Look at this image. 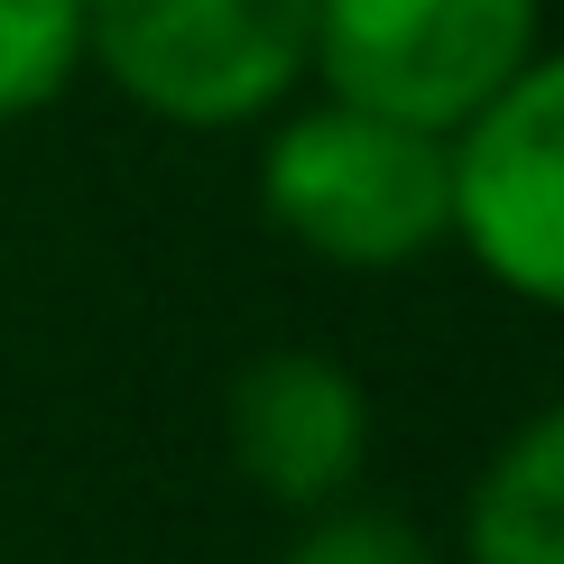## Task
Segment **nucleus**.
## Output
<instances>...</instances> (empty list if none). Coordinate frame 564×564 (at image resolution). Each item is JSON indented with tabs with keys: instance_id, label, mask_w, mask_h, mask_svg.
Masks as SVG:
<instances>
[{
	"instance_id": "f257e3e1",
	"label": "nucleus",
	"mask_w": 564,
	"mask_h": 564,
	"mask_svg": "<svg viewBox=\"0 0 564 564\" xmlns=\"http://www.w3.org/2000/svg\"><path fill=\"white\" fill-rule=\"evenodd\" d=\"M260 204L296 250L334 269H408L454 241V139L334 93L269 139Z\"/></svg>"
},
{
	"instance_id": "f03ea898",
	"label": "nucleus",
	"mask_w": 564,
	"mask_h": 564,
	"mask_svg": "<svg viewBox=\"0 0 564 564\" xmlns=\"http://www.w3.org/2000/svg\"><path fill=\"white\" fill-rule=\"evenodd\" d=\"M84 65L149 121L241 130L315 75V0H84Z\"/></svg>"
},
{
	"instance_id": "7ed1b4c3",
	"label": "nucleus",
	"mask_w": 564,
	"mask_h": 564,
	"mask_svg": "<svg viewBox=\"0 0 564 564\" xmlns=\"http://www.w3.org/2000/svg\"><path fill=\"white\" fill-rule=\"evenodd\" d=\"M536 56V0H315V75L343 102L454 139Z\"/></svg>"
},
{
	"instance_id": "20e7f679",
	"label": "nucleus",
	"mask_w": 564,
	"mask_h": 564,
	"mask_svg": "<svg viewBox=\"0 0 564 564\" xmlns=\"http://www.w3.org/2000/svg\"><path fill=\"white\" fill-rule=\"evenodd\" d=\"M454 241L564 315V56H528L454 130Z\"/></svg>"
},
{
	"instance_id": "39448f33",
	"label": "nucleus",
	"mask_w": 564,
	"mask_h": 564,
	"mask_svg": "<svg viewBox=\"0 0 564 564\" xmlns=\"http://www.w3.org/2000/svg\"><path fill=\"white\" fill-rule=\"evenodd\" d=\"M223 435H231V463H241L250 490H269L288 509H324L370 463V398L324 351H260L231 380Z\"/></svg>"
},
{
	"instance_id": "423d86ee",
	"label": "nucleus",
	"mask_w": 564,
	"mask_h": 564,
	"mask_svg": "<svg viewBox=\"0 0 564 564\" xmlns=\"http://www.w3.org/2000/svg\"><path fill=\"white\" fill-rule=\"evenodd\" d=\"M463 564H564V398L536 408L473 481Z\"/></svg>"
},
{
	"instance_id": "0eeeda50",
	"label": "nucleus",
	"mask_w": 564,
	"mask_h": 564,
	"mask_svg": "<svg viewBox=\"0 0 564 564\" xmlns=\"http://www.w3.org/2000/svg\"><path fill=\"white\" fill-rule=\"evenodd\" d=\"M84 65V0H0V121L46 111Z\"/></svg>"
},
{
	"instance_id": "6e6552de",
	"label": "nucleus",
	"mask_w": 564,
	"mask_h": 564,
	"mask_svg": "<svg viewBox=\"0 0 564 564\" xmlns=\"http://www.w3.org/2000/svg\"><path fill=\"white\" fill-rule=\"evenodd\" d=\"M288 564H435V546H426L408 519H389V509H343V500H324L315 528L288 546Z\"/></svg>"
}]
</instances>
